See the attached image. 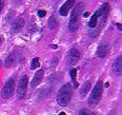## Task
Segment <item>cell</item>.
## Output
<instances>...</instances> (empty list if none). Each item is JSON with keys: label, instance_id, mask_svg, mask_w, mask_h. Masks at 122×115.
<instances>
[{"label": "cell", "instance_id": "ac0fdd59", "mask_svg": "<svg viewBox=\"0 0 122 115\" xmlns=\"http://www.w3.org/2000/svg\"><path fill=\"white\" fill-rule=\"evenodd\" d=\"M40 67V61H39V57H35L32 60V65H30V69L32 70H36L37 68Z\"/></svg>", "mask_w": 122, "mask_h": 115}, {"label": "cell", "instance_id": "44dd1931", "mask_svg": "<svg viewBox=\"0 0 122 115\" xmlns=\"http://www.w3.org/2000/svg\"><path fill=\"white\" fill-rule=\"evenodd\" d=\"M3 6H4V0H0V14H1L2 10H3Z\"/></svg>", "mask_w": 122, "mask_h": 115}, {"label": "cell", "instance_id": "9c48e42d", "mask_svg": "<svg viewBox=\"0 0 122 115\" xmlns=\"http://www.w3.org/2000/svg\"><path fill=\"white\" fill-rule=\"evenodd\" d=\"M75 3H76L75 0H67V1H65L64 4H63V5L60 7L59 14L61 15V16H63V17L67 16V15H68V12H70V10L72 9L74 5H75Z\"/></svg>", "mask_w": 122, "mask_h": 115}, {"label": "cell", "instance_id": "277c9868", "mask_svg": "<svg viewBox=\"0 0 122 115\" xmlns=\"http://www.w3.org/2000/svg\"><path fill=\"white\" fill-rule=\"evenodd\" d=\"M27 82H29V77L26 75H23L19 80L18 88H17V98L23 99L27 90Z\"/></svg>", "mask_w": 122, "mask_h": 115}, {"label": "cell", "instance_id": "ba28073f", "mask_svg": "<svg viewBox=\"0 0 122 115\" xmlns=\"http://www.w3.org/2000/svg\"><path fill=\"white\" fill-rule=\"evenodd\" d=\"M110 3H107V2H105V3H103L101 7L98 10V13H99V18L101 17V23L104 24V22H105L106 20V17H107L108 13H110Z\"/></svg>", "mask_w": 122, "mask_h": 115}, {"label": "cell", "instance_id": "5bb4252c", "mask_svg": "<svg viewBox=\"0 0 122 115\" xmlns=\"http://www.w3.org/2000/svg\"><path fill=\"white\" fill-rule=\"evenodd\" d=\"M90 89H91V82L87 80L83 83V86L81 87V89H80V97L81 98H84L86 96V94L88 93V91H90Z\"/></svg>", "mask_w": 122, "mask_h": 115}, {"label": "cell", "instance_id": "484cf974", "mask_svg": "<svg viewBox=\"0 0 122 115\" xmlns=\"http://www.w3.org/2000/svg\"><path fill=\"white\" fill-rule=\"evenodd\" d=\"M107 115H115V112H114V111H113V112H110V113H108Z\"/></svg>", "mask_w": 122, "mask_h": 115}, {"label": "cell", "instance_id": "ffe728a7", "mask_svg": "<svg viewBox=\"0 0 122 115\" xmlns=\"http://www.w3.org/2000/svg\"><path fill=\"white\" fill-rule=\"evenodd\" d=\"M37 14H38V16H39L40 18H42V17H44L45 15H46V12H45L44 10H39Z\"/></svg>", "mask_w": 122, "mask_h": 115}, {"label": "cell", "instance_id": "8992f818", "mask_svg": "<svg viewBox=\"0 0 122 115\" xmlns=\"http://www.w3.org/2000/svg\"><path fill=\"white\" fill-rule=\"evenodd\" d=\"M20 52L18 51H14L11 54L7 56V58L5 59V62H4V67L5 68H11L13 66H15L20 59Z\"/></svg>", "mask_w": 122, "mask_h": 115}, {"label": "cell", "instance_id": "5b68a950", "mask_svg": "<svg viewBox=\"0 0 122 115\" xmlns=\"http://www.w3.org/2000/svg\"><path fill=\"white\" fill-rule=\"evenodd\" d=\"M14 91H15V80L14 79H9L1 90V96L4 99H9L10 97L13 96Z\"/></svg>", "mask_w": 122, "mask_h": 115}, {"label": "cell", "instance_id": "4fadbf2b", "mask_svg": "<svg viewBox=\"0 0 122 115\" xmlns=\"http://www.w3.org/2000/svg\"><path fill=\"white\" fill-rule=\"evenodd\" d=\"M121 66H122V57L121 56H119V57L115 60L113 67H112V71H113V73L115 74V75H117V76L121 75V72H122V67Z\"/></svg>", "mask_w": 122, "mask_h": 115}, {"label": "cell", "instance_id": "9a60e30c", "mask_svg": "<svg viewBox=\"0 0 122 115\" xmlns=\"http://www.w3.org/2000/svg\"><path fill=\"white\" fill-rule=\"evenodd\" d=\"M98 19H99V13H98V11H96L95 14L92 16L90 22H88V27H91V29H95V27H97Z\"/></svg>", "mask_w": 122, "mask_h": 115}, {"label": "cell", "instance_id": "3957f363", "mask_svg": "<svg viewBox=\"0 0 122 115\" xmlns=\"http://www.w3.org/2000/svg\"><path fill=\"white\" fill-rule=\"evenodd\" d=\"M102 93H103V82L99 80L97 81L95 87H94L93 91H92L90 95V98H88V106H90V108H95L97 106L101 99Z\"/></svg>", "mask_w": 122, "mask_h": 115}, {"label": "cell", "instance_id": "2e32d148", "mask_svg": "<svg viewBox=\"0 0 122 115\" xmlns=\"http://www.w3.org/2000/svg\"><path fill=\"white\" fill-rule=\"evenodd\" d=\"M70 76H71V78H72V81L74 82V88L77 89L78 88V82H77V80H76V76H77V69H75V68L71 69L70 70Z\"/></svg>", "mask_w": 122, "mask_h": 115}, {"label": "cell", "instance_id": "cb8c5ba5", "mask_svg": "<svg viewBox=\"0 0 122 115\" xmlns=\"http://www.w3.org/2000/svg\"><path fill=\"white\" fill-rule=\"evenodd\" d=\"M117 27H118V29L120 30V31L122 30V27H121V24H117Z\"/></svg>", "mask_w": 122, "mask_h": 115}, {"label": "cell", "instance_id": "d6986e66", "mask_svg": "<svg viewBox=\"0 0 122 115\" xmlns=\"http://www.w3.org/2000/svg\"><path fill=\"white\" fill-rule=\"evenodd\" d=\"M79 115H96L93 111H91L90 109H86V108H83L79 111Z\"/></svg>", "mask_w": 122, "mask_h": 115}, {"label": "cell", "instance_id": "4316f807", "mask_svg": "<svg viewBox=\"0 0 122 115\" xmlns=\"http://www.w3.org/2000/svg\"><path fill=\"white\" fill-rule=\"evenodd\" d=\"M21 0H14V2H16V3H18V2H20Z\"/></svg>", "mask_w": 122, "mask_h": 115}, {"label": "cell", "instance_id": "603a6c76", "mask_svg": "<svg viewBox=\"0 0 122 115\" xmlns=\"http://www.w3.org/2000/svg\"><path fill=\"white\" fill-rule=\"evenodd\" d=\"M88 16H90V14H88L87 12H86V13H84V14H83V17H88Z\"/></svg>", "mask_w": 122, "mask_h": 115}, {"label": "cell", "instance_id": "30bf717a", "mask_svg": "<svg viewBox=\"0 0 122 115\" xmlns=\"http://www.w3.org/2000/svg\"><path fill=\"white\" fill-rule=\"evenodd\" d=\"M108 51H110V45H108V43L103 42L98 47L96 55H97L99 58H105L108 54Z\"/></svg>", "mask_w": 122, "mask_h": 115}, {"label": "cell", "instance_id": "7c38bea8", "mask_svg": "<svg viewBox=\"0 0 122 115\" xmlns=\"http://www.w3.org/2000/svg\"><path fill=\"white\" fill-rule=\"evenodd\" d=\"M43 74H44V70H42V69H39V70L37 71L34 78H33V80H32V83H30L32 88H36V87L41 82L42 78H43Z\"/></svg>", "mask_w": 122, "mask_h": 115}, {"label": "cell", "instance_id": "7402d4cb", "mask_svg": "<svg viewBox=\"0 0 122 115\" xmlns=\"http://www.w3.org/2000/svg\"><path fill=\"white\" fill-rule=\"evenodd\" d=\"M50 48H51V49H53V50H56V49H57L58 47H57L56 44H51V45H50Z\"/></svg>", "mask_w": 122, "mask_h": 115}, {"label": "cell", "instance_id": "83f0119b", "mask_svg": "<svg viewBox=\"0 0 122 115\" xmlns=\"http://www.w3.org/2000/svg\"><path fill=\"white\" fill-rule=\"evenodd\" d=\"M1 66H2V61L0 60V68H1Z\"/></svg>", "mask_w": 122, "mask_h": 115}, {"label": "cell", "instance_id": "d4e9b609", "mask_svg": "<svg viewBox=\"0 0 122 115\" xmlns=\"http://www.w3.org/2000/svg\"><path fill=\"white\" fill-rule=\"evenodd\" d=\"M58 115H66V114H65V112H60Z\"/></svg>", "mask_w": 122, "mask_h": 115}, {"label": "cell", "instance_id": "6da1fadb", "mask_svg": "<svg viewBox=\"0 0 122 115\" xmlns=\"http://www.w3.org/2000/svg\"><path fill=\"white\" fill-rule=\"evenodd\" d=\"M73 96V87L71 83H65L60 88L57 94V103L61 107H66Z\"/></svg>", "mask_w": 122, "mask_h": 115}, {"label": "cell", "instance_id": "7a4b0ae2", "mask_svg": "<svg viewBox=\"0 0 122 115\" xmlns=\"http://www.w3.org/2000/svg\"><path fill=\"white\" fill-rule=\"evenodd\" d=\"M82 10H83V3H79L73 10L70 18V22H68V30L71 32H76L78 30V27H79L80 15L82 13Z\"/></svg>", "mask_w": 122, "mask_h": 115}, {"label": "cell", "instance_id": "e0dca14e", "mask_svg": "<svg viewBox=\"0 0 122 115\" xmlns=\"http://www.w3.org/2000/svg\"><path fill=\"white\" fill-rule=\"evenodd\" d=\"M58 27V20L55 16H52L49 20V29L50 30H55Z\"/></svg>", "mask_w": 122, "mask_h": 115}, {"label": "cell", "instance_id": "52a82bcc", "mask_svg": "<svg viewBox=\"0 0 122 115\" xmlns=\"http://www.w3.org/2000/svg\"><path fill=\"white\" fill-rule=\"evenodd\" d=\"M80 59V52L76 48H73L67 53V60L70 65H76Z\"/></svg>", "mask_w": 122, "mask_h": 115}, {"label": "cell", "instance_id": "8fae6325", "mask_svg": "<svg viewBox=\"0 0 122 115\" xmlns=\"http://www.w3.org/2000/svg\"><path fill=\"white\" fill-rule=\"evenodd\" d=\"M23 27H24V19L17 18V19H15L14 21L12 22L11 29H12L13 33H19L20 31L23 29Z\"/></svg>", "mask_w": 122, "mask_h": 115}]
</instances>
